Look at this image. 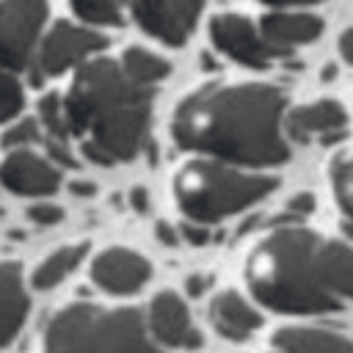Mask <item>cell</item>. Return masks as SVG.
<instances>
[{"label": "cell", "mask_w": 353, "mask_h": 353, "mask_svg": "<svg viewBox=\"0 0 353 353\" xmlns=\"http://www.w3.org/2000/svg\"><path fill=\"white\" fill-rule=\"evenodd\" d=\"M254 298L281 314H323L353 301V243L276 226L245 256Z\"/></svg>", "instance_id": "1"}, {"label": "cell", "mask_w": 353, "mask_h": 353, "mask_svg": "<svg viewBox=\"0 0 353 353\" xmlns=\"http://www.w3.org/2000/svg\"><path fill=\"white\" fill-rule=\"evenodd\" d=\"M171 132L182 149L243 168L279 165L290 157L284 97L262 83L201 88L176 108Z\"/></svg>", "instance_id": "2"}, {"label": "cell", "mask_w": 353, "mask_h": 353, "mask_svg": "<svg viewBox=\"0 0 353 353\" xmlns=\"http://www.w3.org/2000/svg\"><path fill=\"white\" fill-rule=\"evenodd\" d=\"M63 110L72 135L83 138V154L97 165H113L146 146L152 88L130 80L121 63L97 58L80 66Z\"/></svg>", "instance_id": "3"}, {"label": "cell", "mask_w": 353, "mask_h": 353, "mask_svg": "<svg viewBox=\"0 0 353 353\" xmlns=\"http://www.w3.org/2000/svg\"><path fill=\"white\" fill-rule=\"evenodd\" d=\"M44 353H160L138 309L69 303L44 331Z\"/></svg>", "instance_id": "4"}, {"label": "cell", "mask_w": 353, "mask_h": 353, "mask_svg": "<svg viewBox=\"0 0 353 353\" xmlns=\"http://www.w3.org/2000/svg\"><path fill=\"white\" fill-rule=\"evenodd\" d=\"M279 179L223 160H190L174 174V196L193 223H215L265 199Z\"/></svg>", "instance_id": "5"}, {"label": "cell", "mask_w": 353, "mask_h": 353, "mask_svg": "<svg viewBox=\"0 0 353 353\" xmlns=\"http://www.w3.org/2000/svg\"><path fill=\"white\" fill-rule=\"evenodd\" d=\"M47 19L44 0H3L0 3V66L28 69L41 25Z\"/></svg>", "instance_id": "6"}, {"label": "cell", "mask_w": 353, "mask_h": 353, "mask_svg": "<svg viewBox=\"0 0 353 353\" xmlns=\"http://www.w3.org/2000/svg\"><path fill=\"white\" fill-rule=\"evenodd\" d=\"M105 47V36L69 25V22H58L41 41L39 50V63H36V83L41 74H61L69 66L91 58L94 52H99Z\"/></svg>", "instance_id": "7"}, {"label": "cell", "mask_w": 353, "mask_h": 353, "mask_svg": "<svg viewBox=\"0 0 353 353\" xmlns=\"http://www.w3.org/2000/svg\"><path fill=\"white\" fill-rule=\"evenodd\" d=\"M204 0H132V17L138 25L165 44H185Z\"/></svg>", "instance_id": "8"}, {"label": "cell", "mask_w": 353, "mask_h": 353, "mask_svg": "<svg viewBox=\"0 0 353 353\" xmlns=\"http://www.w3.org/2000/svg\"><path fill=\"white\" fill-rule=\"evenodd\" d=\"M210 36H212V44L223 55H229L232 61H237L243 66H251V69H262V66H268L279 55L262 39L259 28H254L240 14H221V17H215L212 25H210Z\"/></svg>", "instance_id": "9"}, {"label": "cell", "mask_w": 353, "mask_h": 353, "mask_svg": "<svg viewBox=\"0 0 353 353\" xmlns=\"http://www.w3.org/2000/svg\"><path fill=\"white\" fill-rule=\"evenodd\" d=\"M0 182L19 196H50L61 188V171L30 149H14L0 165Z\"/></svg>", "instance_id": "10"}, {"label": "cell", "mask_w": 353, "mask_h": 353, "mask_svg": "<svg viewBox=\"0 0 353 353\" xmlns=\"http://www.w3.org/2000/svg\"><path fill=\"white\" fill-rule=\"evenodd\" d=\"M152 276L149 262L130 248H108L91 262V281L110 295L138 292Z\"/></svg>", "instance_id": "11"}, {"label": "cell", "mask_w": 353, "mask_h": 353, "mask_svg": "<svg viewBox=\"0 0 353 353\" xmlns=\"http://www.w3.org/2000/svg\"><path fill=\"white\" fill-rule=\"evenodd\" d=\"M146 325H149V334L163 345H171V347H201V334L193 328L185 301L171 290H163V292H157L152 298Z\"/></svg>", "instance_id": "12"}, {"label": "cell", "mask_w": 353, "mask_h": 353, "mask_svg": "<svg viewBox=\"0 0 353 353\" xmlns=\"http://www.w3.org/2000/svg\"><path fill=\"white\" fill-rule=\"evenodd\" d=\"M347 113L336 99H314L309 105L292 108L284 116V132L295 141H309L317 135H334L345 130Z\"/></svg>", "instance_id": "13"}, {"label": "cell", "mask_w": 353, "mask_h": 353, "mask_svg": "<svg viewBox=\"0 0 353 353\" xmlns=\"http://www.w3.org/2000/svg\"><path fill=\"white\" fill-rule=\"evenodd\" d=\"M210 320L215 331L232 342L248 339L262 325V314L234 290H223L210 301Z\"/></svg>", "instance_id": "14"}, {"label": "cell", "mask_w": 353, "mask_h": 353, "mask_svg": "<svg viewBox=\"0 0 353 353\" xmlns=\"http://www.w3.org/2000/svg\"><path fill=\"white\" fill-rule=\"evenodd\" d=\"M259 33L279 55H284L301 44L314 41L323 33V22L312 14H268L259 22Z\"/></svg>", "instance_id": "15"}, {"label": "cell", "mask_w": 353, "mask_h": 353, "mask_svg": "<svg viewBox=\"0 0 353 353\" xmlns=\"http://www.w3.org/2000/svg\"><path fill=\"white\" fill-rule=\"evenodd\" d=\"M28 292L22 270L14 262H0V347H6L28 317Z\"/></svg>", "instance_id": "16"}, {"label": "cell", "mask_w": 353, "mask_h": 353, "mask_svg": "<svg viewBox=\"0 0 353 353\" xmlns=\"http://www.w3.org/2000/svg\"><path fill=\"white\" fill-rule=\"evenodd\" d=\"M279 353H353V342L336 331L314 325H287L273 334Z\"/></svg>", "instance_id": "17"}, {"label": "cell", "mask_w": 353, "mask_h": 353, "mask_svg": "<svg viewBox=\"0 0 353 353\" xmlns=\"http://www.w3.org/2000/svg\"><path fill=\"white\" fill-rule=\"evenodd\" d=\"M83 256H85V243L58 248L55 254H50V256L33 270V287H36V290H50V287L61 284V281L80 265Z\"/></svg>", "instance_id": "18"}, {"label": "cell", "mask_w": 353, "mask_h": 353, "mask_svg": "<svg viewBox=\"0 0 353 353\" xmlns=\"http://www.w3.org/2000/svg\"><path fill=\"white\" fill-rule=\"evenodd\" d=\"M121 69L130 80H135L141 85H154L157 80H163L171 72L168 61H163V58H157V55H152L149 50H141V47H132V50L124 52Z\"/></svg>", "instance_id": "19"}, {"label": "cell", "mask_w": 353, "mask_h": 353, "mask_svg": "<svg viewBox=\"0 0 353 353\" xmlns=\"http://www.w3.org/2000/svg\"><path fill=\"white\" fill-rule=\"evenodd\" d=\"M331 188H334L336 204L345 210L347 218H353V152L339 154L331 163Z\"/></svg>", "instance_id": "20"}, {"label": "cell", "mask_w": 353, "mask_h": 353, "mask_svg": "<svg viewBox=\"0 0 353 353\" xmlns=\"http://www.w3.org/2000/svg\"><path fill=\"white\" fill-rule=\"evenodd\" d=\"M124 0H72V8L94 25H119Z\"/></svg>", "instance_id": "21"}, {"label": "cell", "mask_w": 353, "mask_h": 353, "mask_svg": "<svg viewBox=\"0 0 353 353\" xmlns=\"http://www.w3.org/2000/svg\"><path fill=\"white\" fill-rule=\"evenodd\" d=\"M22 105H25L22 85L11 72H6V66H0V121L14 119L22 110Z\"/></svg>", "instance_id": "22"}, {"label": "cell", "mask_w": 353, "mask_h": 353, "mask_svg": "<svg viewBox=\"0 0 353 353\" xmlns=\"http://www.w3.org/2000/svg\"><path fill=\"white\" fill-rule=\"evenodd\" d=\"M36 141H41V130H39V124L33 121V119H22V121H17L11 130H6V135H3V146H8V149H22V146H30V143H36Z\"/></svg>", "instance_id": "23"}, {"label": "cell", "mask_w": 353, "mask_h": 353, "mask_svg": "<svg viewBox=\"0 0 353 353\" xmlns=\"http://www.w3.org/2000/svg\"><path fill=\"white\" fill-rule=\"evenodd\" d=\"M28 215L36 221V223H44V226H52V223H58L61 218H63V210L61 207H55V204H47V201H39V204H33L30 210H28Z\"/></svg>", "instance_id": "24"}, {"label": "cell", "mask_w": 353, "mask_h": 353, "mask_svg": "<svg viewBox=\"0 0 353 353\" xmlns=\"http://www.w3.org/2000/svg\"><path fill=\"white\" fill-rule=\"evenodd\" d=\"M182 234H185L193 245H204V243L210 240V232L204 229V223H199V226H196V223H185V226H182Z\"/></svg>", "instance_id": "25"}, {"label": "cell", "mask_w": 353, "mask_h": 353, "mask_svg": "<svg viewBox=\"0 0 353 353\" xmlns=\"http://www.w3.org/2000/svg\"><path fill=\"white\" fill-rule=\"evenodd\" d=\"M336 50H339L342 61L353 66V28L342 30V36H339V41H336Z\"/></svg>", "instance_id": "26"}, {"label": "cell", "mask_w": 353, "mask_h": 353, "mask_svg": "<svg viewBox=\"0 0 353 353\" xmlns=\"http://www.w3.org/2000/svg\"><path fill=\"white\" fill-rule=\"evenodd\" d=\"M314 210V199L309 193H298L290 199V212H298V215H306Z\"/></svg>", "instance_id": "27"}, {"label": "cell", "mask_w": 353, "mask_h": 353, "mask_svg": "<svg viewBox=\"0 0 353 353\" xmlns=\"http://www.w3.org/2000/svg\"><path fill=\"white\" fill-rule=\"evenodd\" d=\"M146 201H149V199H146V190H143V188H132V190H130V204H132L138 212H146Z\"/></svg>", "instance_id": "28"}, {"label": "cell", "mask_w": 353, "mask_h": 353, "mask_svg": "<svg viewBox=\"0 0 353 353\" xmlns=\"http://www.w3.org/2000/svg\"><path fill=\"white\" fill-rule=\"evenodd\" d=\"M157 237H160L165 245H176V232H174L165 221H160V223H157Z\"/></svg>", "instance_id": "29"}, {"label": "cell", "mask_w": 353, "mask_h": 353, "mask_svg": "<svg viewBox=\"0 0 353 353\" xmlns=\"http://www.w3.org/2000/svg\"><path fill=\"white\" fill-rule=\"evenodd\" d=\"M204 287H207V279H201V276H190L188 279V292L190 295H199Z\"/></svg>", "instance_id": "30"}, {"label": "cell", "mask_w": 353, "mask_h": 353, "mask_svg": "<svg viewBox=\"0 0 353 353\" xmlns=\"http://www.w3.org/2000/svg\"><path fill=\"white\" fill-rule=\"evenodd\" d=\"M72 190L80 193V196H91L94 193V185H85V182H72Z\"/></svg>", "instance_id": "31"}, {"label": "cell", "mask_w": 353, "mask_h": 353, "mask_svg": "<svg viewBox=\"0 0 353 353\" xmlns=\"http://www.w3.org/2000/svg\"><path fill=\"white\" fill-rule=\"evenodd\" d=\"M262 3H273V6H303V3H320V0H262Z\"/></svg>", "instance_id": "32"}, {"label": "cell", "mask_w": 353, "mask_h": 353, "mask_svg": "<svg viewBox=\"0 0 353 353\" xmlns=\"http://www.w3.org/2000/svg\"><path fill=\"white\" fill-rule=\"evenodd\" d=\"M345 232H347V237H350V243H353V218L345 223Z\"/></svg>", "instance_id": "33"}]
</instances>
